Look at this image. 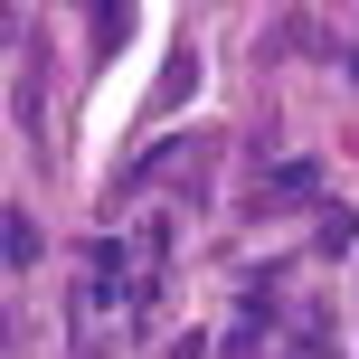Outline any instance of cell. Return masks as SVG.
I'll return each instance as SVG.
<instances>
[{"mask_svg": "<svg viewBox=\"0 0 359 359\" xmlns=\"http://www.w3.org/2000/svg\"><path fill=\"white\" fill-rule=\"evenodd\" d=\"M0 246H10V255H0L10 274H29V265H38V227H29V208H10V217H0Z\"/></svg>", "mask_w": 359, "mask_h": 359, "instance_id": "cell-3", "label": "cell"}, {"mask_svg": "<svg viewBox=\"0 0 359 359\" xmlns=\"http://www.w3.org/2000/svg\"><path fill=\"white\" fill-rule=\"evenodd\" d=\"M142 312V265H133V236H95L86 246V265H76V331L95 341V322L104 312Z\"/></svg>", "mask_w": 359, "mask_h": 359, "instance_id": "cell-1", "label": "cell"}, {"mask_svg": "<svg viewBox=\"0 0 359 359\" xmlns=\"http://www.w3.org/2000/svg\"><path fill=\"white\" fill-rule=\"evenodd\" d=\"M350 236H359V217L341 208V198H331V208H322V227H312V246H322V255H341Z\"/></svg>", "mask_w": 359, "mask_h": 359, "instance_id": "cell-4", "label": "cell"}, {"mask_svg": "<svg viewBox=\"0 0 359 359\" xmlns=\"http://www.w3.org/2000/svg\"><path fill=\"white\" fill-rule=\"evenodd\" d=\"M312 198H322V161H284V170H265L255 208H312Z\"/></svg>", "mask_w": 359, "mask_h": 359, "instance_id": "cell-2", "label": "cell"}]
</instances>
